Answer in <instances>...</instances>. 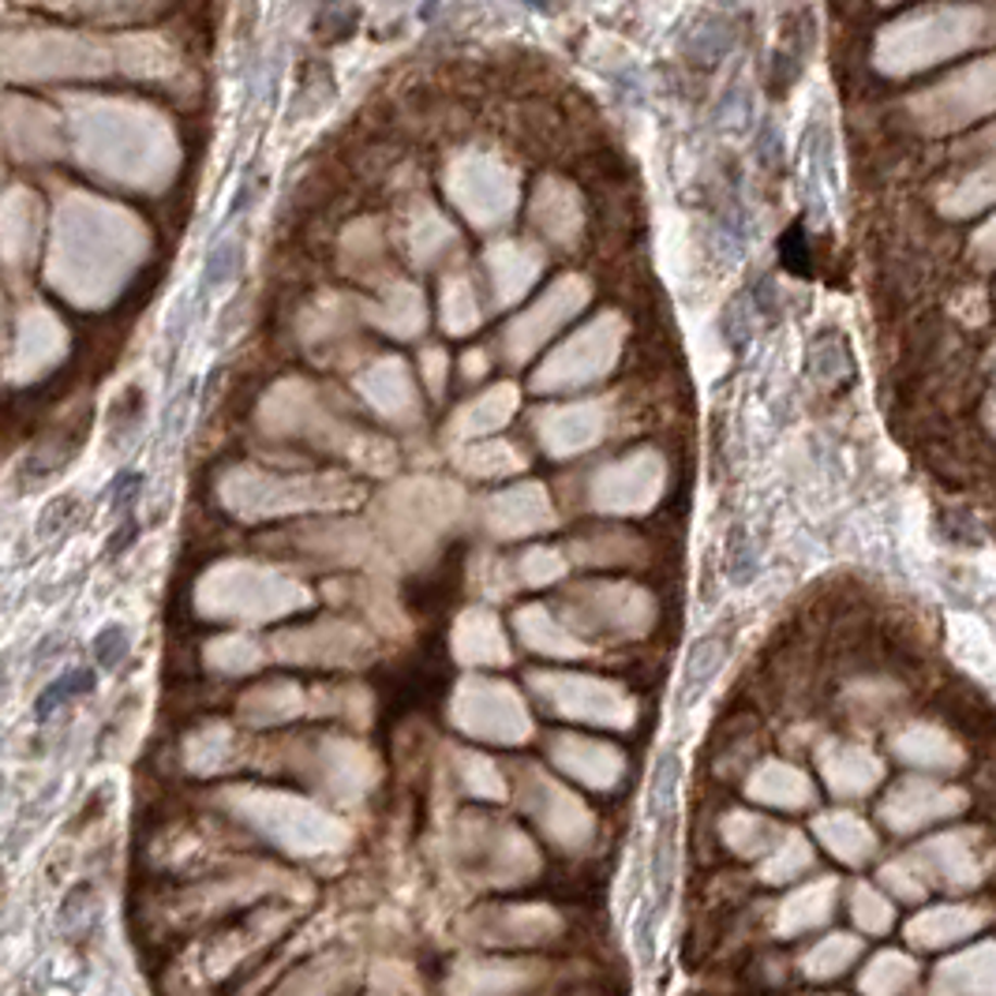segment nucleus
<instances>
[{"instance_id": "nucleus-2", "label": "nucleus", "mask_w": 996, "mask_h": 996, "mask_svg": "<svg viewBox=\"0 0 996 996\" xmlns=\"http://www.w3.org/2000/svg\"><path fill=\"white\" fill-rule=\"evenodd\" d=\"M90 686H95V678H90L87 671H75V674H67L64 682H57V686L49 689V694L38 700V715H41V720H46V715L53 712L57 705H64V700L72 697V694H83V689H90Z\"/></svg>"}, {"instance_id": "nucleus-1", "label": "nucleus", "mask_w": 996, "mask_h": 996, "mask_svg": "<svg viewBox=\"0 0 996 996\" xmlns=\"http://www.w3.org/2000/svg\"><path fill=\"white\" fill-rule=\"evenodd\" d=\"M90 918H95V896H90V888L72 892V896L64 899V907H61L64 933H83V925H90Z\"/></svg>"}]
</instances>
